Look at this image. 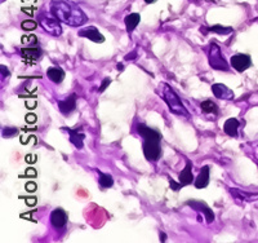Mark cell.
<instances>
[{
  "label": "cell",
  "mask_w": 258,
  "mask_h": 243,
  "mask_svg": "<svg viewBox=\"0 0 258 243\" xmlns=\"http://www.w3.org/2000/svg\"><path fill=\"white\" fill-rule=\"evenodd\" d=\"M50 13L61 22L73 27L81 26L88 21L87 14L77 4L66 0H53L50 3Z\"/></svg>",
  "instance_id": "6da1fadb"
},
{
  "label": "cell",
  "mask_w": 258,
  "mask_h": 243,
  "mask_svg": "<svg viewBox=\"0 0 258 243\" xmlns=\"http://www.w3.org/2000/svg\"><path fill=\"white\" fill-rule=\"evenodd\" d=\"M138 135H141L144 139V154L145 158L147 160H158L161 155L160 147V134L158 131L152 130L150 127L145 124H138L137 126Z\"/></svg>",
  "instance_id": "7a4b0ae2"
},
{
  "label": "cell",
  "mask_w": 258,
  "mask_h": 243,
  "mask_svg": "<svg viewBox=\"0 0 258 243\" xmlns=\"http://www.w3.org/2000/svg\"><path fill=\"white\" fill-rule=\"evenodd\" d=\"M159 94L163 97V100L165 101V103L168 105L171 113L176 114V115H180V117H188L190 113L188 110L186 109V106L184 105V102L181 101L180 96L175 92V90L172 88L169 84L167 83H161L159 86Z\"/></svg>",
  "instance_id": "3957f363"
},
{
  "label": "cell",
  "mask_w": 258,
  "mask_h": 243,
  "mask_svg": "<svg viewBox=\"0 0 258 243\" xmlns=\"http://www.w3.org/2000/svg\"><path fill=\"white\" fill-rule=\"evenodd\" d=\"M208 60L209 65H211L212 69L218 71H228V63L225 60V57L222 54L221 48L218 47L216 43H211L208 50Z\"/></svg>",
  "instance_id": "277c9868"
},
{
  "label": "cell",
  "mask_w": 258,
  "mask_h": 243,
  "mask_svg": "<svg viewBox=\"0 0 258 243\" xmlns=\"http://www.w3.org/2000/svg\"><path fill=\"white\" fill-rule=\"evenodd\" d=\"M37 22L52 37H60L61 34H62V27H61L60 24L61 21L57 20L52 13H44V12L43 13H39Z\"/></svg>",
  "instance_id": "5b68a950"
},
{
  "label": "cell",
  "mask_w": 258,
  "mask_h": 243,
  "mask_svg": "<svg viewBox=\"0 0 258 243\" xmlns=\"http://www.w3.org/2000/svg\"><path fill=\"white\" fill-rule=\"evenodd\" d=\"M252 65L251 57L248 54H235L231 57V66L234 67L235 70L239 71V73H243L247 69H249V66Z\"/></svg>",
  "instance_id": "8992f818"
},
{
  "label": "cell",
  "mask_w": 258,
  "mask_h": 243,
  "mask_svg": "<svg viewBox=\"0 0 258 243\" xmlns=\"http://www.w3.org/2000/svg\"><path fill=\"white\" fill-rule=\"evenodd\" d=\"M187 204L188 206H191L195 211L204 213V216H205V219H207V223L208 224H211L215 221V213H213V211H212L211 208L207 206V203L201 202V200L192 199V200H187Z\"/></svg>",
  "instance_id": "52a82bcc"
},
{
  "label": "cell",
  "mask_w": 258,
  "mask_h": 243,
  "mask_svg": "<svg viewBox=\"0 0 258 243\" xmlns=\"http://www.w3.org/2000/svg\"><path fill=\"white\" fill-rule=\"evenodd\" d=\"M212 92L217 98L225 101H232L235 98V95L228 87L222 83H216L212 86Z\"/></svg>",
  "instance_id": "ba28073f"
},
{
  "label": "cell",
  "mask_w": 258,
  "mask_h": 243,
  "mask_svg": "<svg viewBox=\"0 0 258 243\" xmlns=\"http://www.w3.org/2000/svg\"><path fill=\"white\" fill-rule=\"evenodd\" d=\"M79 37L85 38V39H89L94 43H104L105 38L104 35L97 30V27L89 26V27H84L81 30H79Z\"/></svg>",
  "instance_id": "9c48e42d"
},
{
  "label": "cell",
  "mask_w": 258,
  "mask_h": 243,
  "mask_svg": "<svg viewBox=\"0 0 258 243\" xmlns=\"http://www.w3.org/2000/svg\"><path fill=\"white\" fill-rule=\"evenodd\" d=\"M58 109H60L61 114L64 115H70L75 109H76V95L73 94L65 100L58 101Z\"/></svg>",
  "instance_id": "30bf717a"
},
{
  "label": "cell",
  "mask_w": 258,
  "mask_h": 243,
  "mask_svg": "<svg viewBox=\"0 0 258 243\" xmlns=\"http://www.w3.org/2000/svg\"><path fill=\"white\" fill-rule=\"evenodd\" d=\"M67 213L62 208H56L50 213V224L53 225L56 229H62L66 225Z\"/></svg>",
  "instance_id": "8fae6325"
},
{
  "label": "cell",
  "mask_w": 258,
  "mask_h": 243,
  "mask_svg": "<svg viewBox=\"0 0 258 243\" xmlns=\"http://www.w3.org/2000/svg\"><path fill=\"white\" fill-rule=\"evenodd\" d=\"M21 54L24 57L25 60H31V61H37L41 56V49L37 47V44L34 46H29L26 48L21 49Z\"/></svg>",
  "instance_id": "7c38bea8"
},
{
  "label": "cell",
  "mask_w": 258,
  "mask_h": 243,
  "mask_svg": "<svg viewBox=\"0 0 258 243\" xmlns=\"http://www.w3.org/2000/svg\"><path fill=\"white\" fill-rule=\"evenodd\" d=\"M192 181H194V175H192V163L190 162V160H187L184 168L181 171V173H180V183H181L182 187H186V185H190Z\"/></svg>",
  "instance_id": "4fadbf2b"
},
{
  "label": "cell",
  "mask_w": 258,
  "mask_h": 243,
  "mask_svg": "<svg viewBox=\"0 0 258 243\" xmlns=\"http://www.w3.org/2000/svg\"><path fill=\"white\" fill-rule=\"evenodd\" d=\"M209 184V166H204L199 172L198 177L195 179V188L203 189L207 188Z\"/></svg>",
  "instance_id": "5bb4252c"
},
{
  "label": "cell",
  "mask_w": 258,
  "mask_h": 243,
  "mask_svg": "<svg viewBox=\"0 0 258 243\" xmlns=\"http://www.w3.org/2000/svg\"><path fill=\"white\" fill-rule=\"evenodd\" d=\"M62 130L67 131V134L70 135V141L75 147H77V149L83 147V141L85 139V135L76 130H71V128H62Z\"/></svg>",
  "instance_id": "9a60e30c"
},
{
  "label": "cell",
  "mask_w": 258,
  "mask_h": 243,
  "mask_svg": "<svg viewBox=\"0 0 258 243\" xmlns=\"http://www.w3.org/2000/svg\"><path fill=\"white\" fill-rule=\"evenodd\" d=\"M47 77L49 78L50 82L60 84L65 79V71L61 67H49L47 70Z\"/></svg>",
  "instance_id": "2e32d148"
},
{
  "label": "cell",
  "mask_w": 258,
  "mask_h": 243,
  "mask_svg": "<svg viewBox=\"0 0 258 243\" xmlns=\"http://www.w3.org/2000/svg\"><path fill=\"white\" fill-rule=\"evenodd\" d=\"M239 126H240V123H239L238 119H235V118H230V119L226 120L225 124H223V131H225V134L228 135V136L236 137V135H238Z\"/></svg>",
  "instance_id": "e0dca14e"
},
{
  "label": "cell",
  "mask_w": 258,
  "mask_h": 243,
  "mask_svg": "<svg viewBox=\"0 0 258 243\" xmlns=\"http://www.w3.org/2000/svg\"><path fill=\"white\" fill-rule=\"evenodd\" d=\"M140 21H141V16H140L138 13L128 14L124 20V24H125V27H127L128 33H132V31L137 27V25L140 24Z\"/></svg>",
  "instance_id": "ac0fdd59"
},
{
  "label": "cell",
  "mask_w": 258,
  "mask_h": 243,
  "mask_svg": "<svg viewBox=\"0 0 258 243\" xmlns=\"http://www.w3.org/2000/svg\"><path fill=\"white\" fill-rule=\"evenodd\" d=\"M201 110L204 111V113H209V114H217L218 113V106L216 105L213 101L211 100H205L200 103Z\"/></svg>",
  "instance_id": "d6986e66"
},
{
  "label": "cell",
  "mask_w": 258,
  "mask_h": 243,
  "mask_svg": "<svg viewBox=\"0 0 258 243\" xmlns=\"http://www.w3.org/2000/svg\"><path fill=\"white\" fill-rule=\"evenodd\" d=\"M100 173V185L102 188H111L114 185V179L111 175L104 172H98Z\"/></svg>",
  "instance_id": "ffe728a7"
},
{
  "label": "cell",
  "mask_w": 258,
  "mask_h": 243,
  "mask_svg": "<svg viewBox=\"0 0 258 243\" xmlns=\"http://www.w3.org/2000/svg\"><path fill=\"white\" fill-rule=\"evenodd\" d=\"M230 193H231V195L234 196L235 200H236L238 203H243L245 200L251 199L248 196V194L244 193V192H240V190L238 189H230Z\"/></svg>",
  "instance_id": "44dd1931"
},
{
  "label": "cell",
  "mask_w": 258,
  "mask_h": 243,
  "mask_svg": "<svg viewBox=\"0 0 258 243\" xmlns=\"http://www.w3.org/2000/svg\"><path fill=\"white\" fill-rule=\"evenodd\" d=\"M208 30L220 34V35H227V34L232 33V27H225V26H221V25H216V26L209 27Z\"/></svg>",
  "instance_id": "7402d4cb"
},
{
  "label": "cell",
  "mask_w": 258,
  "mask_h": 243,
  "mask_svg": "<svg viewBox=\"0 0 258 243\" xmlns=\"http://www.w3.org/2000/svg\"><path fill=\"white\" fill-rule=\"evenodd\" d=\"M21 27H22V29H24V30H26V31H33V30H35V29H37V24L33 20H26V21H24L22 24H21Z\"/></svg>",
  "instance_id": "603a6c76"
},
{
  "label": "cell",
  "mask_w": 258,
  "mask_h": 243,
  "mask_svg": "<svg viewBox=\"0 0 258 243\" xmlns=\"http://www.w3.org/2000/svg\"><path fill=\"white\" fill-rule=\"evenodd\" d=\"M17 135H18V130L14 128V127H5V128H3V137H5V139L17 136Z\"/></svg>",
  "instance_id": "cb8c5ba5"
},
{
  "label": "cell",
  "mask_w": 258,
  "mask_h": 243,
  "mask_svg": "<svg viewBox=\"0 0 258 243\" xmlns=\"http://www.w3.org/2000/svg\"><path fill=\"white\" fill-rule=\"evenodd\" d=\"M22 43L26 44V46H34V44H37V37H34V35H30V37H22Z\"/></svg>",
  "instance_id": "d4e9b609"
},
{
  "label": "cell",
  "mask_w": 258,
  "mask_h": 243,
  "mask_svg": "<svg viewBox=\"0 0 258 243\" xmlns=\"http://www.w3.org/2000/svg\"><path fill=\"white\" fill-rule=\"evenodd\" d=\"M169 185H171V188L173 190H178V189H181V188H182L181 183L177 184L175 180H173V179H169Z\"/></svg>",
  "instance_id": "484cf974"
},
{
  "label": "cell",
  "mask_w": 258,
  "mask_h": 243,
  "mask_svg": "<svg viewBox=\"0 0 258 243\" xmlns=\"http://www.w3.org/2000/svg\"><path fill=\"white\" fill-rule=\"evenodd\" d=\"M110 83H111V80L109 79V78H105L104 82H102V84H101L100 90H98V91H100V92H104V91L106 90V87H108Z\"/></svg>",
  "instance_id": "4316f807"
},
{
  "label": "cell",
  "mask_w": 258,
  "mask_h": 243,
  "mask_svg": "<svg viewBox=\"0 0 258 243\" xmlns=\"http://www.w3.org/2000/svg\"><path fill=\"white\" fill-rule=\"evenodd\" d=\"M26 120H27V122H29V123H34V122L37 120V117H35L34 114H27Z\"/></svg>",
  "instance_id": "83f0119b"
},
{
  "label": "cell",
  "mask_w": 258,
  "mask_h": 243,
  "mask_svg": "<svg viewBox=\"0 0 258 243\" xmlns=\"http://www.w3.org/2000/svg\"><path fill=\"white\" fill-rule=\"evenodd\" d=\"M4 75L8 77V75H9V71H8V69L5 66H1V78H4Z\"/></svg>",
  "instance_id": "f1b7e54d"
},
{
  "label": "cell",
  "mask_w": 258,
  "mask_h": 243,
  "mask_svg": "<svg viewBox=\"0 0 258 243\" xmlns=\"http://www.w3.org/2000/svg\"><path fill=\"white\" fill-rule=\"evenodd\" d=\"M26 189L30 190V192H33V190L37 189V185H35V184H29V185H26Z\"/></svg>",
  "instance_id": "f546056e"
},
{
  "label": "cell",
  "mask_w": 258,
  "mask_h": 243,
  "mask_svg": "<svg viewBox=\"0 0 258 243\" xmlns=\"http://www.w3.org/2000/svg\"><path fill=\"white\" fill-rule=\"evenodd\" d=\"M133 57H136V52H132L131 54H127V56H125V60H127V61L134 60Z\"/></svg>",
  "instance_id": "4dcf8cb0"
},
{
  "label": "cell",
  "mask_w": 258,
  "mask_h": 243,
  "mask_svg": "<svg viewBox=\"0 0 258 243\" xmlns=\"http://www.w3.org/2000/svg\"><path fill=\"white\" fill-rule=\"evenodd\" d=\"M26 175L27 176H35V175H37V171H34V170H27L26 171Z\"/></svg>",
  "instance_id": "1f68e13d"
},
{
  "label": "cell",
  "mask_w": 258,
  "mask_h": 243,
  "mask_svg": "<svg viewBox=\"0 0 258 243\" xmlns=\"http://www.w3.org/2000/svg\"><path fill=\"white\" fill-rule=\"evenodd\" d=\"M116 67H117V70H120V71L123 70V65H121V63H117Z\"/></svg>",
  "instance_id": "d6a6232c"
},
{
  "label": "cell",
  "mask_w": 258,
  "mask_h": 243,
  "mask_svg": "<svg viewBox=\"0 0 258 243\" xmlns=\"http://www.w3.org/2000/svg\"><path fill=\"white\" fill-rule=\"evenodd\" d=\"M155 0H145V3H147V4H151V3H154Z\"/></svg>",
  "instance_id": "836d02e7"
},
{
  "label": "cell",
  "mask_w": 258,
  "mask_h": 243,
  "mask_svg": "<svg viewBox=\"0 0 258 243\" xmlns=\"http://www.w3.org/2000/svg\"><path fill=\"white\" fill-rule=\"evenodd\" d=\"M1 1H3V0H1Z\"/></svg>",
  "instance_id": "e575fe53"
}]
</instances>
